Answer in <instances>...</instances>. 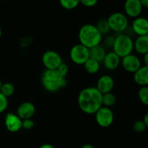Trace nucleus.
<instances>
[{"label": "nucleus", "mask_w": 148, "mask_h": 148, "mask_svg": "<svg viewBox=\"0 0 148 148\" xmlns=\"http://www.w3.org/2000/svg\"><path fill=\"white\" fill-rule=\"evenodd\" d=\"M102 95L95 86L86 87L82 89L77 97L79 109L86 114H95L103 106Z\"/></svg>", "instance_id": "nucleus-1"}, {"label": "nucleus", "mask_w": 148, "mask_h": 148, "mask_svg": "<svg viewBox=\"0 0 148 148\" xmlns=\"http://www.w3.org/2000/svg\"><path fill=\"white\" fill-rule=\"evenodd\" d=\"M40 82L43 88L51 93L57 92L67 85L66 77L62 76L56 70H45Z\"/></svg>", "instance_id": "nucleus-2"}, {"label": "nucleus", "mask_w": 148, "mask_h": 148, "mask_svg": "<svg viewBox=\"0 0 148 148\" xmlns=\"http://www.w3.org/2000/svg\"><path fill=\"white\" fill-rule=\"evenodd\" d=\"M78 39L79 44L90 49L101 44L103 35L100 33L95 25L85 24L79 28Z\"/></svg>", "instance_id": "nucleus-3"}, {"label": "nucleus", "mask_w": 148, "mask_h": 148, "mask_svg": "<svg viewBox=\"0 0 148 148\" xmlns=\"http://www.w3.org/2000/svg\"><path fill=\"white\" fill-rule=\"evenodd\" d=\"M112 49L113 52L122 58L132 53L134 50V41L126 33H119L115 36Z\"/></svg>", "instance_id": "nucleus-4"}, {"label": "nucleus", "mask_w": 148, "mask_h": 148, "mask_svg": "<svg viewBox=\"0 0 148 148\" xmlns=\"http://www.w3.org/2000/svg\"><path fill=\"white\" fill-rule=\"evenodd\" d=\"M111 31L116 33H122L129 26L128 17L124 13L116 12L108 16L107 19Z\"/></svg>", "instance_id": "nucleus-5"}, {"label": "nucleus", "mask_w": 148, "mask_h": 148, "mask_svg": "<svg viewBox=\"0 0 148 148\" xmlns=\"http://www.w3.org/2000/svg\"><path fill=\"white\" fill-rule=\"evenodd\" d=\"M69 57L72 62L76 65H83L90 58V49L81 44H77L71 48Z\"/></svg>", "instance_id": "nucleus-6"}, {"label": "nucleus", "mask_w": 148, "mask_h": 148, "mask_svg": "<svg viewBox=\"0 0 148 148\" xmlns=\"http://www.w3.org/2000/svg\"><path fill=\"white\" fill-rule=\"evenodd\" d=\"M97 124L102 128H108L112 125L114 120V115L110 107L102 106L95 113Z\"/></svg>", "instance_id": "nucleus-7"}, {"label": "nucleus", "mask_w": 148, "mask_h": 148, "mask_svg": "<svg viewBox=\"0 0 148 148\" xmlns=\"http://www.w3.org/2000/svg\"><path fill=\"white\" fill-rule=\"evenodd\" d=\"M42 63L46 70H56L62 61L61 55L54 50H47L43 54Z\"/></svg>", "instance_id": "nucleus-8"}, {"label": "nucleus", "mask_w": 148, "mask_h": 148, "mask_svg": "<svg viewBox=\"0 0 148 148\" xmlns=\"http://www.w3.org/2000/svg\"><path fill=\"white\" fill-rule=\"evenodd\" d=\"M121 64L127 72L131 73H134L142 66V62L139 57L132 53L121 58Z\"/></svg>", "instance_id": "nucleus-9"}, {"label": "nucleus", "mask_w": 148, "mask_h": 148, "mask_svg": "<svg viewBox=\"0 0 148 148\" xmlns=\"http://www.w3.org/2000/svg\"><path fill=\"white\" fill-rule=\"evenodd\" d=\"M124 14L129 17L136 18L140 17L143 12V7L140 0H126L124 4Z\"/></svg>", "instance_id": "nucleus-10"}, {"label": "nucleus", "mask_w": 148, "mask_h": 148, "mask_svg": "<svg viewBox=\"0 0 148 148\" xmlns=\"http://www.w3.org/2000/svg\"><path fill=\"white\" fill-rule=\"evenodd\" d=\"M22 123L23 120L16 113H8L4 117V126L12 133H16L23 129Z\"/></svg>", "instance_id": "nucleus-11"}, {"label": "nucleus", "mask_w": 148, "mask_h": 148, "mask_svg": "<svg viewBox=\"0 0 148 148\" xmlns=\"http://www.w3.org/2000/svg\"><path fill=\"white\" fill-rule=\"evenodd\" d=\"M96 87L101 94L111 92L114 87V80L111 75H103L97 81Z\"/></svg>", "instance_id": "nucleus-12"}, {"label": "nucleus", "mask_w": 148, "mask_h": 148, "mask_svg": "<svg viewBox=\"0 0 148 148\" xmlns=\"http://www.w3.org/2000/svg\"><path fill=\"white\" fill-rule=\"evenodd\" d=\"M36 113V107L31 102H24L18 106L16 114L22 119L32 118Z\"/></svg>", "instance_id": "nucleus-13"}, {"label": "nucleus", "mask_w": 148, "mask_h": 148, "mask_svg": "<svg viewBox=\"0 0 148 148\" xmlns=\"http://www.w3.org/2000/svg\"><path fill=\"white\" fill-rule=\"evenodd\" d=\"M132 29L138 36L148 35V19L140 16L134 18L132 23Z\"/></svg>", "instance_id": "nucleus-14"}, {"label": "nucleus", "mask_w": 148, "mask_h": 148, "mask_svg": "<svg viewBox=\"0 0 148 148\" xmlns=\"http://www.w3.org/2000/svg\"><path fill=\"white\" fill-rule=\"evenodd\" d=\"M121 59V58L119 55H117L115 52L111 51V52H107L102 62L103 64V66L107 70L114 71L116 68H118L120 65Z\"/></svg>", "instance_id": "nucleus-15"}, {"label": "nucleus", "mask_w": 148, "mask_h": 148, "mask_svg": "<svg viewBox=\"0 0 148 148\" xmlns=\"http://www.w3.org/2000/svg\"><path fill=\"white\" fill-rule=\"evenodd\" d=\"M134 81L141 86H148V66L142 65L134 73Z\"/></svg>", "instance_id": "nucleus-16"}, {"label": "nucleus", "mask_w": 148, "mask_h": 148, "mask_svg": "<svg viewBox=\"0 0 148 148\" xmlns=\"http://www.w3.org/2000/svg\"><path fill=\"white\" fill-rule=\"evenodd\" d=\"M134 49L140 55L148 52V35L139 36L134 41Z\"/></svg>", "instance_id": "nucleus-17"}, {"label": "nucleus", "mask_w": 148, "mask_h": 148, "mask_svg": "<svg viewBox=\"0 0 148 148\" xmlns=\"http://www.w3.org/2000/svg\"><path fill=\"white\" fill-rule=\"evenodd\" d=\"M90 49V57L98 61L99 62H102L106 55L107 52L106 47L101 44L93 46Z\"/></svg>", "instance_id": "nucleus-18"}, {"label": "nucleus", "mask_w": 148, "mask_h": 148, "mask_svg": "<svg viewBox=\"0 0 148 148\" xmlns=\"http://www.w3.org/2000/svg\"><path fill=\"white\" fill-rule=\"evenodd\" d=\"M85 71L90 74H95L100 71L101 62L90 57L83 65Z\"/></svg>", "instance_id": "nucleus-19"}, {"label": "nucleus", "mask_w": 148, "mask_h": 148, "mask_svg": "<svg viewBox=\"0 0 148 148\" xmlns=\"http://www.w3.org/2000/svg\"><path fill=\"white\" fill-rule=\"evenodd\" d=\"M116 102V97L112 92L106 93L102 95L103 106L111 107L114 106Z\"/></svg>", "instance_id": "nucleus-20"}, {"label": "nucleus", "mask_w": 148, "mask_h": 148, "mask_svg": "<svg viewBox=\"0 0 148 148\" xmlns=\"http://www.w3.org/2000/svg\"><path fill=\"white\" fill-rule=\"evenodd\" d=\"M14 91H15L14 86L12 84H11V83L7 82L4 83V84H2L0 92L3 95H4L6 97L8 98V97H10L11 96L13 95V94L14 93Z\"/></svg>", "instance_id": "nucleus-21"}, {"label": "nucleus", "mask_w": 148, "mask_h": 148, "mask_svg": "<svg viewBox=\"0 0 148 148\" xmlns=\"http://www.w3.org/2000/svg\"><path fill=\"white\" fill-rule=\"evenodd\" d=\"M95 26H96L98 30H99V32L103 36V35L108 34V33H110V31H111L108 21H107V20H105V19L99 20L97 23V24L95 25Z\"/></svg>", "instance_id": "nucleus-22"}, {"label": "nucleus", "mask_w": 148, "mask_h": 148, "mask_svg": "<svg viewBox=\"0 0 148 148\" xmlns=\"http://www.w3.org/2000/svg\"><path fill=\"white\" fill-rule=\"evenodd\" d=\"M59 4L65 10H71L77 7L80 2L79 0H59Z\"/></svg>", "instance_id": "nucleus-23"}, {"label": "nucleus", "mask_w": 148, "mask_h": 148, "mask_svg": "<svg viewBox=\"0 0 148 148\" xmlns=\"http://www.w3.org/2000/svg\"><path fill=\"white\" fill-rule=\"evenodd\" d=\"M138 97L144 105L148 107V86L140 87L138 91Z\"/></svg>", "instance_id": "nucleus-24"}, {"label": "nucleus", "mask_w": 148, "mask_h": 148, "mask_svg": "<svg viewBox=\"0 0 148 148\" xmlns=\"http://www.w3.org/2000/svg\"><path fill=\"white\" fill-rule=\"evenodd\" d=\"M146 129H147V126L143 120H136L133 124V129L137 133H143L146 130Z\"/></svg>", "instance_id": "nucleus-25"}, {"label": "nucleus", "mask_w": 148, "mask_h": 148, "mask_svg": "<svg viewBox=\"0 0 148 148\" xmlns=\"http://www.w3.org/2000/svg\"><path fill=\"white\" fill-rule=\"evenodd\" d=\"M8 107V98L0 92V113L7 110Z\"/></svg>", "instance_id": "nucleus-26"}, {"label": "nucleus", "mask_w": 148, "mask_h": 148, "mask_svg": "<svg viewBox=\"0 0 148 148\" xmlns=\"http://www.w3.org/2000/svg\"><path fill=\"white\" fill-rule=\"evenodd\" d=\"M56 71H57L58 73H59L60 75H62V76L66 77L68 73H69V67H68V65H66V63L62 62V63L59 65V66L58 67Z\"/></svg>", "instance_id": "nucleus-27"}, {"label": "nucleus", "mask_w": 148, "mask_h": 148, "mask_svg": "<svg viewBox=\"0 0 148 148\" xmlns=\"http://www.w3.org/2000/svg\"><path fill=\"white\" fill-rule=\"evenodd\" d=\"M35 126V123L31 118L29 119H25L23 120V123H22V128L25 130H30L32 129Z\"/></svg>", "instance_id": "nucleus-28"}, {"label": "nucleus", "mask_w": 148, "mask_h": 148, "mask_svg": "<svg viewBox=\"0 0 148 148\" xmlns=\"http://www.w3.org/2000/svg\"><path fill=\"white\" fill-rule=\"evenodd\" d=\"M114 39H115V37L111 36V35H110V36H107L106 37L105 40L103 41V46H105V47L112 48L113 45H114Z\"/></svg>", "instance_id": "nucleus-29"}, {"label": "nucleus", "mask_w": 148, "mask_h": 148, "mask_svg": "<svg viewBox=\"0 0 148 148\" xmlns=\"http://www.w3.org/2000/svg\"><path fill=\"white\" fill-rule=\"evenodd\" d=\"M98 0H79L82 5L86 7H92L98 4Z\"/></svg>", "instance_id": "nucleus-30"}, {"label": "nucleus", "mask_w": 148, "mask_h": 148, "mask_svg": "<svg viewBox=\"0 0 148 148\" xmlns=\"http://www.w3.org/2000/svg\"><path fill=\"white\" fill-rule=\"evenodd\" d=\"M39 148H54V147H53L51 144L45 143L43 144L42 145H40V146L39 147Z\"/></svg>", "instance_id": "nucleus-31"}, {"label": "nucleus", "mask_w": 148, "mask_h": 148, "mask_svg": "<svg viewBox=\"0 0 148 148\" xmlns=\"http://www.w3.org/2000/svg\"><path fill=\"white\" fill-rule=\"evenodd\" d=\"M143 62H144L145 65L148 66V52L143 55Z\"/></svg>", "instance_id": "nucleus-32"}, {"label": "nucleus", "mask_w": 148, "mask_h": 148, "mask_svg": "<svg viewBox=\"0 0 148 148\" xmlns=\"http://www.w3.org/2000/svg\"><path fill=\"white\" fill-rule=\"evenodd\" d=\"M140 2L143 7L148 9V0H140Z\"/></svg>", "instance_id": "nucleus-33"}, {"label": "nucleus", "mask_w": 148, "mask_h": 148, "mask_svg": "<svg viewBox=\"0 0 148 148\" xmlns=\"http://www.w3.org/2000/svg\"><path fill=\"white\" fill-rule=\"evenodd\" d=\"M143 120H144L145 123L147 128H148V112L145 115L144 118H143Z\"/></svg>", "instance_id": "nucleus-34"}, {"label": "nucleus", "mask_w": 148, "mask_h": 148, "mask_svg": "<svg viewBox=\"0 0 148 148\" xmlns=\"http://www.w3.org/2000/svg\"><path fill=\"white\" fill-rule=\"evenodd\" d=\"M81 148H95V147L93 146L91 144H85L84 145H82V147Z\"/></svg>", "instance_id": "nucleus-35"}, {"label": "nucleus", "mask_w": 148, "mask_h": 148, "mask_svg": "<svg viewBox=\"0 0 148 148\" xmlns=\"http://www.w3.org/2000/svg\"><path fill=\"white\" fill-rule=\"evenodd\" d=\"M1 35H2V31H1V28H0V38L1 37Z\"/></svg>", "instance_id": "nucleus-36"}, {"label": "nucleus", "mask_w": 148, "mask_h": 148, "mask_svg": "<svg viewBox=\"0 0 148 148\" xmlns=\"http://www.w3.org/2000/svg\"><path fill=\"white\" fill-rule=\"evenodd\" d=\"M1 86H2V82H1V80H0V90H1Z\"/></svg>", "instance_id": "nucleus-37"}]
</instances>
